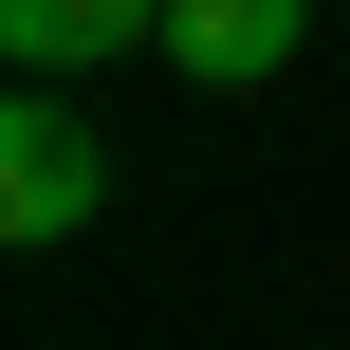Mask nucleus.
Instances as JSON below:
<instances>
[{
  "label": "nucleus",
  "instance_id": "nucleus-1",
  "mask_svg": "<svg viewBox=\"0 0 350 350\" xmlns=\"http://www.w3.org/2000/svg\"><path fill=\"white\" fill-rule=\"evenodd\" d=\"M92 203H111V148H92V111H74L55 74H18V111H0V240H18V258H55Z\"/></svg>",
  "mask_w": 350,
  "mask_h": 350
},
{
  "label": "nucleus",
  "instance_id": "nucleus-2",
  "mask_svg": "<svg viewBox=\"0 0 350 350\" xmlns=\"http://www.w3.org/2000/svg\"><path fill=\"white\" fill-rule=\"evenodd\" d=\"M295 37H314V0H166V74H203V92H258V74H295Z\"/></svg>",
  "mask_w": 350,
  "mask_h": 350
},
{
  "label": "nucleus",
  "instance_id": "nucleus-3",
  "mask_svg": "<svg viewBox=\"0 0 350 350\" xmlns=\"http://www.w3.org/2000/svg\"><path fill=\"white\" fill-rule=\"evenodd\" d=\"M129 37H166V0H0V55L18 74H111Z\"/></svg>",
  "mask_w": 350,
  "mask_h": 350
}]
</instances>
